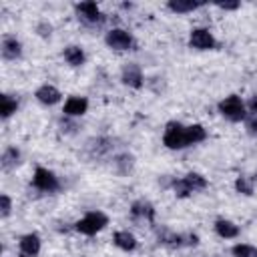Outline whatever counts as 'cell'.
I'll use <instances>...</instances> for the list:
<instances>
[{
	"instance_id": "obj_1",
	"label": "cell",
	"mask_w": 257,
	"mask_h": 257,
	"mask_svg": "<svg viewBox=\"0 0 257 257\" xmlns=\"http://www.w3.org/2000/svg\"><path fill=\"white\" fill-rule=\"evenodd\" d=\"M106 225H108V215H106L104 211H100V209L86 211L80 219H76V221L72 223L74 231L80 233V235H84V237H94V235H98L102 229H106Z\"/></svg>"
},
{
	"instance_id": "obj_2",
	"label": "cell",
	"mask_w": 257,
	"mask_h": 257,
	"mask_svg": "<svg viewBox=\"0 0 257 257\" xmlns=\"http://www.w3.org/2000/svg\"><path fill=\"white\" fill-rule=\"evenodd\" d=\"M30 187L42 195H54L60 191L62 183L58 179V175L48 169V167H42V165H36L34 167V173H32V179H30Z\"/></svg>"
},
{
	"instance_id": "obj_3",
	"label": "cell",
	"mask_w": 257,
	"mask_h": 257,
	"mask_svg": "<svg viewBox=\"0 0 257 257\" xmlns=\"http://www.w3.org/2000/svg\"><path fill=\"white\" fill-rule=\"evenodd\" d=\"M217 112H219L223 118H227L229 122H243V120L247 118V114H249L245 100H243L239 94H235V92L227 94L225 98H221V100L217 102Z\"/></svg>"
},
{
	"instance_id": "obj_4",
	"label": "cell",
	"mask_w": 257,
	"mask_h": 257,
	"mask_svg": "<svg viewBox=\"0 0 257 257\" xmlns=\"http://www.w3.org/2000/svg\"><path fill=\"white\" fill-rule=\"evenodd\" d=\"M163 147L169 151H185L189 149L187 141V124L181 120H169L163 128Z\"/></svg>"
},
{
	"instance_id": "obj_5",
	"label": "cell",
	"mask_w": 257,
	"mask_h": 257,
	"mask_svg": "<svg viewBox=\"0 0 257 257\" xmlns=\"http://www.w3.org/2000/svg\"><path fill=\"white\" fill-rule=\"evenodd\" d=\"M104 44H106V48H110L114 52L137 50V38L133 36V32H128L126 28H120V26L108 28L104 32Z\"/></svg>"
},
{
	"instance_id": "obj_6",
	"label": "cell",
	"mask_w": 257,
	"mask_h": 257,
	"mask_svg": "<svg viewBox=\"0 0 257 257\" xmlns=\"http://www.w3.org/2000/svg\"><path fill=\"white\" fill-rule=\"evenodd\" d=\"M76 18L84 24V26H100L106 20V14L100 10V6L94 0H84V2H76L72 6Z\"/></svg>"
},
{
	"instance_id": "obj_7",
	"label": "cell",
	"mask_w": 257,
	"mask_h": 257,
	"mask_svg": "<svg viewBox=\"0 0 257 257\" xmlns=\"http://www.w3.org/2000/svg\"><path fill=\"white\" fill-rule=\"evenodd\" d=\"M189 48L199 50V52H207V50H217L219 48V40L215 38V34L205 28V26H195L189 32V40H187Z\"/></svg>"
},
{
	"instance_id": "obj_8",
	"label": "cell",
	"mask_w": 257,
	"mask_h": 257,
	"mask_svg": "<svg viewBox=\"0 0 257 257\" xmlns=\"http://www.w3.org/2000/svg\"><path fill=\"white\" fill-rule=\"evenodd\" d=\"M128 215L133 221H141V223H149L151 227L157 225V209L151 201L147 199H137L131 203L128 207Z\"/></svg>"
},
{
	"instance_id": "obj_9",
	"label": "cell",
	"mask_w": 257,
	"mask_h": 257,
	"mask_svg": "<svg viewBox=\"0 0 257 257\" xmlns=\"http://www.w3.org/2000/svg\"><path fill=\"white\" fill-rule=\"evenodd\" d=\"M0 56L4 62H16L24 56V44L16 34H4L0 40Z\"/></svg>"
},
{
	"instance_id": "obj_10",
	"label": "cell",
	"mask_w": 257,
	"mask_h": 257,
	"mask_svg": "<svg viewBox=\"0 0 257 257\" xmlns=\"http://www.w3.org/2000/svg\"><path fill=\"white\" fill-rule=\"evenodd\" d=\"M120 82L133 90H139L145 86V74H143V68L141 64L137 62H124L120 66Z\"/></svg>"
},
{
	"instance_id": "obj_11",
	"label": "cell",
	"mask_w": 257,
	"mask_h": 257,
	"mask_svg": "<svg viewBox=\"0 0 257 257\" xmlns=\"http://www.w3.org/2000/svg\"><path fill=\"white\" fill-rule=\"evenodd\" d=\"M88 98L82 96V94H70L64 98L62 102V114L64 116H70V118H80L88 112Z\"/></svg>"
},
{
	"instance_id": "obj_12",
	"label": "cell",
	"mask_w": 257,
	"mask_h": 257,
	"mask_svg": "<svg viewBox=\"0 0 257 257\" xmlns=\"http://www.w3.org/2000/svg\"><path fill=\"white\" fill-rule=\"evenodd\" d=\"M18 251L22 257H38L42 251V237L36 231L20 235L18 237Z\"/></svg>"
},
{
	"instance_id": "obj_13",
	"label": "cell",
	"mask_w": 257,
	"mask_h": 257,
	"mask_svg": "<svg viewBox=\"0 0 257 257\" xmlns=\"http://www.w3.org/2000/svg\"><path fill=\"white\" fill-rule=\"evenodd\" d=\"M84 151L90 159H102L114 151V145H112V139L108 137H92L90 141H86Z\"/></svg>"
},
{
	"instance_id": "obj_14",
	"label": "cell",
	"mask_w": 257,
	"mask_h": 257,
	"mask_svg": "<svg viewBox=\"0 0 257 257\" xmlns=\"http://www.w3.org/2000/svg\"><path fill=\"white\" fill-rule=\"evenodd\" d=\"M34 98H36V102H40L42 106H54V104H58V102L62 100V92H60V88H56L54 84L42 82V84L34 90Z\"/></svg>"
},
{
	"instance_id": "obj_15",
	"label": "cell",
	"mask_w": 257,
	"mask_h": 257,
	"mask_svg": "<svg viewBox=\"0 0 257 257\" xmlns=\"http://www.w3.org/2000/svg\"><path fill=\"white\" fill-rule=\"evenodd\" d=\"M213 231H215L217 237H221L225 241H233L241 235V227L235 221L225 219V217H219V219L213 221Z\"/></svg>"
},
{
	"instance_id": "obj_16",
	"label": "cell",
	"mask_w": 257,
	"mask_h": 257,
	"mask_svg": "<svg viewBox=\"0 0 257 257\" xmlns=\"http://www.w3.org/2000/svg\"><path fill=\"white\" fill-rule=\"evenodd\" d=\"M60 54H62V60L70 68H80L86 64V50L80 44H66Z\"/></svg>"
},
{
	"instance_id": "obj_17",
	"label": "cell",
	"mask_w": 257,
	"mask_h": 257,
	"mask_svg": "<svg viewBox=\"0 0 257 257\" xmlns=\"http://www.w3.org/2000/svg\"><path fill=\"white\" fill-rule=\"evenodd\" d=\"M20 163H22V151H20V147L8 145V147L2 149V155H0V169H2L4 173L14 171Z\"/></svg>"
},
{
	"instance_id": "obj_18",
	"label": "cell",
	"mask_w": 257,
	"mask_h": 257,
	"mask_svg": "<svg viewBox=\"0 0 257 257\" xmlns=\"http://www.w3.org/2000/svg\"><path fill=\"white\" fill-rule=\"evenodd\" d=\"M112 245H114L116 249L124 251V253H133V251H137L139 241H137V237H135L133 231H128V229H118V231L112 233Z\"/></svg>"
},
{
	"instance_id": "obj_19",
	"label": "cell",
	"mask_w": 257,
	"mask_h": 257,
	"mask_svg": "<svg viewBox=\"0 0 257 257\" xmlns=\"http://www.w3.org/2000/svg\"><path fill=\"white\" fill-rule=\"evenodd\" d=\"M135 165H137L135 155L128 153V151H122V153L112 155V169H114L118 175H122V177L131 175V173L135 171Z\"/></svg>"
},
{
	"instance_id": "obj_20",
	"label": "cell",
	"mask_w": 257,
	"mask_h": 257,
	"mask_svg": "<svg viewBox=\"0 0 257 257\" xmlns=\"http://www.w3.org/2000/svg\"><path fill=\"white\" fill-rule=\"evenodd\" d=\"M20 108V98L16 94L10 92H2L0 94V118L6 122L8 118H12Z\"/></svg>"
},
{
	"instance_id": "obj_21",
	"label": "cell",
	"mask_w": 257,
	"mask_h": 257,
	"mask_svg": "<svg viewBox=\"0 0 257 257\" xmlns=\"http://www.w3.org/2000/svg\"><path fill=\"white\" fill-rule=\"evenodd\" d=\"M165 6L173 14H191L199 8H203L205 2H199V0H169Z\"/></svg>"
},
{
	"instance_id": "obj_22",
	"label": "cell",
	"mask_w": 257,
	"mask_h": 257,
	"mask_svg": "<svg viewBox=\"0 0 257 257\" xmlns=\"http://www.w3.org/2000/svg\"><path fill=\"white\" fill-rule=\"evenodd\" d=\"M157 241L159 245H165V247H171V249H183V233H177V231H171V229H161L159 235H157Z\"/></svg>"
},
{
	"instance_id": "obj_23",
	"label": "cell",
	"mask_w": 257,
	"mask_h": 257,
	"mask_svg": "<svg viewBox=\"0 0 257 257\" xmlns=\"http://www.w3.org/2000/svg\"><path fill=\"white\" fill-rule=\"evenodd\" d=\"M207 128L201 124V122H193V124H187V141H189V147H195V145H201L207 141Z\"/></svg>"
},
{
	"instance_id": "obj_24",
	"label": "cell",
	"mask_w": 257,
	"mask_h": 257,
	"mask_svg": "<svg viewBox=\"0 0 257 257\" xmlns=\"http://www.w3.org/2000/svg\"><path fill=\"white\" fill-rule=\"evenodd\" d=\"M183 179H185V181H187V185L191 187L193 195H195V193H201V191H205V189L209 187L207 177H205V175H201V173H197V171H189V173H185V175H183Z\"/></svg>"
},
{
	"instance_id": "obj_25",
	"label": "cell",
	"mask_w": 257,
	"mask_h": 257,
	"mask_svg": "<svg viewBox=\"0 0 257 257\" xmlns=\"http://www.w3.org/2000/svg\"><path fill=\"white\" fill-rule=\"evenodd\" d=\"M233 189H235V193H239L243 197H253L255 195V181L249 175H239L233 183Z\"/></svg>"
},
{
	"instance_id": "obj_26",
	"label": "cell",
	"mask_w": 257,
	"mask_h": 257,
	"mask_svg": "<svg viewBox=\"0 0 257 257\" xmlns=\"http://www.w3.org/2000/svg\"><path fill=\"white\" fill-rule=\"evenodd\" d=\"M231 257H257V247L251 245V243H235L231 249H229Z\"/></svg>"
},
{
	"instance_id": "obj_27",
	"label": "cell",
	"mask_w": 257,
	"mask_h": 257,
	"mask_svg": "<svg viewBox=\"0 0 257 257\" xmlns=\"http://www.w3.org/2000/svg\"><path fill=\"white\" fill-rule=\"evenodd\" d=\"M78 128H80L78 118H70V116L60 114V118H58V131L60 133H64V135H76Z\"/></svg>"
},
{
	"instance_id": "obj_28",
	"label": "cell",
	"mask_w": 257,
	"mask_h": 257,
	"mask_svg": "<svg viewBox=\"0 0 257 257\" xmlns=\"http://www.w3.org/2000/svg\"><path fill=\"white\" fill-rule=\"evenodd\" d=\"M34 32H36L40 38L48 40V38L52 36V32H54V26H52V22H48L46 18H40V20L34 24Z\"/></svg>"
},
{
	"instance_id": "obj_29",
	"label": "cell",
	"mask_w": 257,
	"mask_h": 257,
	"mask_svg": "<svg viewBox=\"0 0 257 257\" xmlns=\"http://www.w3.org/2000/svg\"><path fill=\"white\" fill-rule=\"evenodd\" d=\"M12 209H14V201L8 193H2L0 195V219H8L12 215Z\"/></svg>"
},
{
	"instance_id": "obj_30",
	"label": "cell",
	"mask_w": 257,
	"mask_h": 257,
	"mask_svg": "<svg viewBox=\"0 0 257 257\" xmlns=\"http://www.w3.org/2000/svg\"><path fill=\"white\" fill-rule=\"evenodd\" d=\"M243 126H245V133L253 139H257V116L255 114H247V118L243 120Z\"/></svg>"
},
{
	"instance_id": "obj_31",
	"label": "cell",
	"mask_w": 257,
	"mask_h": 257,
	"mask_svg": "<svg viewBox=\"0 0 257 257\" xmlns=\"http://www.w3.org/2000/svg\"><path fill=\"white\" fill-rule=\"evenodd\" d=\"M199 243H201V237H199L195 231L183 233V245H185V247H197Z\"/></svg>"
},
{
	"instance_id": "obj_32",
	"label": "cell",
	"mask_w": 257,
	"mask_h": 257,
	"mask_svg": "<svg viewBox=\"0 0 257 257\" xmlns=\"http://www.w3.org/2000/svg\"><path fill=\"white\" fill-rule=\"evenodd\" d=\"M215 8L223 10V12H233V10H239L241 8V2H215Z\"/></svg>"
},
{
	"instance_id": "obj_33",
	"label": "cell",
	"mask_w": 257,
	"mask_h": 257,
	"mask_svg": "<svg viewBox=\"0 0 257 257\" xmlns=\"http://www.w3.org/2000/svg\"><path fill=\"white\" fill-rule=\"evenodd\" d=\"M245 104H247V112L257 116V92H253V94L245 100Z\"/></svg>"
},
{
	"instance_id": "obj_34",
	"label": "cell",
	"mask_w": 257,
	"mask_h": 257,
	"mask_svg": "<svg viewBox=\"0 0 257 257\" xmlns=\"http://www.w3.org/2000/svg\"><path fill=\"white\" fill-rule=\"evenodd\" d=\"M251 177H253V181H255V185H257V171H255V173H253Z\"/></svg>"
},
{
	"instance_id": "obj_35",
	"label": "cell",
	"mask_w": 257,
	"mask_h": 257,
	"mask_svg": "<svg viewBox=\"0 0 257 257\" xmlns=\"http://www.w3.org/2000/svg\"><path fill=\"white\" fill-rule=\"evenodd\" d=\"M207 257H217V255H207Z\"/></svg>"
}]
</instances>
